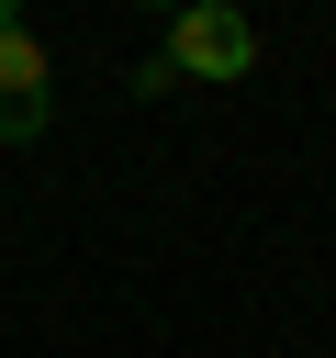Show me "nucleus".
Returning a JSON list of instances; mask_svg holds the SVG:
<instances>
[{"instance_id":"f257e3e1","label":"nucleus","mask_w":336,"mask_h":358,"mask_svg":"<svg viewBox=\"0 0 336 358\" xmlns=\"http://www.w3.org/2000/svg\"><path fill=\"white\" fill-rule=\"evenodd\" d=\"M168 78H202V90H224V78H246L258 67V22L235 11V0H190V11H168Z\"/></svg>"},{"instance_id":"f03ea898","label":"nucleus","mask_w":336,"mask_h":358,"mask_svg":"<svg viewBox=\"0 0 336 358\" xmlns=\"http://www.w3.org/2000/svg\"><path fill=\"white\" fill-rule=\"evenodd\" d=\"M45 123H56V56L34 22H11L0 34V145H34Z\"/></svg>"},{"instance_id":"7ed1b4c3","label":"nucleus","mask_w":336,"mask_h":358,"mask_svg":"<svg viewBox=\"0 0 336 358\" xmlns=\"http://www.w3.org/2000/svg\"><path fill=\"white\" fill-rule=\"evenodd\" d=\"M22 11H34V0H0V34H11V22H22Z\"/></svg>"},{"instance_id":"20e7f679","label":"nucleus","mask_w":336,"mask_h":358,"mask_svg":"<svg viewBox=\"0 0 336 358\" xmlns=\"http://www.w3.org/2000/svg\"><path fill=\"white\" fill-rule=\"evenodd\" d=\"M146 11H190V0H146Z\"/></svg>"}]
</instances>
